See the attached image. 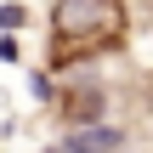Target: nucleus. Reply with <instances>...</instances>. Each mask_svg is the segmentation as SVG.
<instances>
[{
  "label": "nucleus",
  "instance_id": "nucleus-1",
  "mask_svg": "<svg viewBox=\"0 0 153 153\" xmlns=\"http://www.w3.org/2000/svg\"><path fill=\"white\" fill-rule=\"evenodd\" d=\"M131 17L136 11L125 0H51V11H45V74H74V68H91V62L125 51Z\"/></svg>",
  "mask_w": 153,
  "mask_h": 153
},
{
  "label": "nucleus",
  "instance_id": "nucleus-2",
  "mask_svg": "<svg viewBox=\"0 0 153 153\" xmlns=\"http://www.w3.org/2000/svg\"><path fill=\"white\" fill-rule=\"evenodd\" d=\"M102 108H108V91L97 85V79H62L57 91H51V114L62 119V125H102Z\"/></svg>",
  "mask_w": 153,
  "mask_h": 153
},
{
  "label": "nucleus",
  "instance_id": "nucleus-3",
  "mask_svg": "<svg viewBox=\"0 0 153 153\" xmlns=\"http://www.w3.org/2000/svg\"><path fill=\"white\" fill-rule=\"evenodd\" d=\"M125 68H131V79L148 91L153 85V11H142V17H131V34H125Z\"/></svg>",
  "mask_w": 153,
  "mask_h": 153
},
{
  "label": "nucleus",
  "instance_id": "nucleus-4",
  "mask_svg": "<svg viewBox=\"0 0 153 153\" xmlns=\"http://www.w3.org/2000/svg\"><path fill=\"white\" fill-rule=\"evenodd\" d=\"M114 148H125L119 125H85V131L68 136V153H114Z\"/></svg>",
  "mask_w": 153,
  "mask_h": 153
},
{
  "label": "nucleus",
  "instance_id": "nucleus-5",
  "mask_svg": "<svg viewBox=\"0 0 153 153\" xmlns=\"http://www.w3.org/2000/svg\"><path fill=\"white\" fill-rule=\"evenodd\" d=\"M23 23H28L23 6H0V28H23Z\"/></svg>",
  "mask_w": 153,
  "mask_h": 153
}]
</instances>
